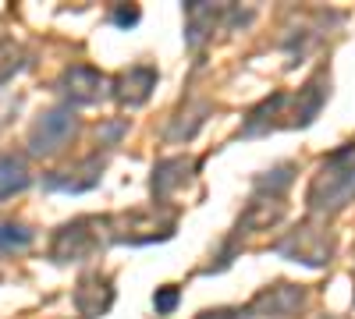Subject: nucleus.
Returning <instances> with one entry per match:
<instances>
[{
	"mask_svg": "<svg viewBox=\"0 0 355 319\" xmlns=\"http://www.w3.org/2000/svg\"><path fill=\"white\" fill-rule=\"evenodd\" d=\"M355 195V146L338 149L323 160L316 181L309 188V210L313 213H338Z\"/></svg>",
	"mask_w": 355,
	"mask_h": 319,
	"instance_id": "1",
	"label": "nucleus"
},
{
	"mask_svg": "<svg viewBox=\"0 0 355 319\" xmlns=\"http://www.w3.org/2000/svg\"><path fill=\"white\" fill-rule=\"evenodd\" d=\"M71 131H75V113L71 110H50L33 125L28 146H33L36 156H50L71 138Z\"/></svg>",
	"mask_w": 355,
	"mask_h": 319,
	"instance_id": "2",
	"label": "nucleus"
},
{
	"mask_svg": "<svg viewBox=\"0 0 355 319\" xmlns=\"http://www.w3.org/2000/svg\"><path fill=\"white\" fill-rule=\"evenodd\" d=\"M153 85H157V71H153V68H128L121 78H117L114 96L121 100L125 107H139V103L150 100Z\"/></svg>",
	"mask_w": 355,
	"mask_h": 319,
	"instance_id": "3",
	"label": "nucleus"
},
{
	"mask_svg": "<svg viewBox=\"0 0 355 319\" xmlns=\"http://www.w3.org/2000/svg\"><path fill=\"white\" fill-rule=\"evenodd\" d=\"M64 85H68V100L71 103H96L100 100V93H103V85H107V78L100 75V71H93V68H85V64H78V68H71L68 75H64Z\"/></svg>",
	"mask_w": 355,
	"mask_h": 319,
	"instance_id": "4",
	"label": "nucleus"
},
{
	"mask_svg": "<svg viewBox=\"0 0 355 319\" xmlns=\"http://www.w3.org/2000/svg\"><path fill=\"white\" fill-rule=\"evenodd\" d=\"M189 170H192V160H164L157 170H153V195L157 199H164L171 188H178V185H185V178H189Z\"/></svg>",
	"mask_w": 355,
	"mask_h": 319,
	"instance_id": "5",
	"label": "nucleus"
},
{
	"mask_svg": "<svg viewBox=\"0 0 355 319\" xmlns=\"http://www.w3.org/2000/svg\"><path fill=\"white\" fill-rule=\"evenodd\" d=\"M28 181L33 178H28L21 156H0V199H8L15 192H25Z\"/></svg>",
	"mask_w": 355,
	"mask_h": 319,
	"instance_id": "6",
	"label": "nucleus"
},
{
	"mask_svg": "<svg viewBox=\"0 0 355 319\" xmlns=\"http://www.w3.org/2000/svg\"><path fill=\"white\" fill-rule=\"evenodd\" d=\"M28 241H33V230H28L25 224H0V248H25Z\"/></svg>",
	"mask_w": 355,
	"mask_h": 319,
	"instance_id": "7",
	"label": "nucleus"
},
{
	"mask_svg": "<svg viewBox=\"0 0 355 319\" xmlns=\"http://www.w3.org/2000/svg\"><path fill=\"white\" fill-rule=\"evenodd\" d=\"M153 305H157V312H171L178 305V287H164V291L153 298Z\"/></svg>",
	"mask_w": 355,
	"mask_h": 319,
	"instance_id": "8",
	"label": "nucleus"
},
{
	"mask_svg": "<svg viewBox=\"0 0 355 319\" xmlns=\"http://www.w3.org/2000/svg\"><path fill=\"white\" fill-rule=\"evenodd\" d=\"M114 21H117V25H135V21H139V11H135V8H117V11H114Z\"/></svg>",
	"mask_w": 355,
	"mask_h": 319,
	"instance_id": "9",
	"label": "nucleus"
}]
</instances>
